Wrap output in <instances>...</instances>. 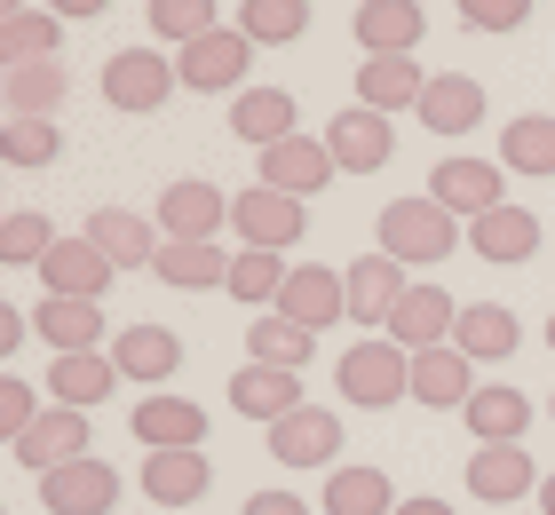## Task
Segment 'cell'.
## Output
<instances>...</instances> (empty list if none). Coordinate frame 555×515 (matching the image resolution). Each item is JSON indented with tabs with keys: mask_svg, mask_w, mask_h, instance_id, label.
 Instances as JSON below:
<instances>
[{
	"mask_svg": "<svg viewBox=\"0 0 555 515\" xmlns=\"http://www.w3.org/2000/svg\"><path fill=\"white\" fill-rule=\"evenodd\" d=\"M532 515H540V507H532Z\"/></svg>",
	"mask_w": 555,
	"mask_h": 515,
	"instance_id": "53",
	"label": "cell"
},
{
	"mask_svg": "<svg viewBox=\"0 0 555 515\" xmlns=\"http://www.w3.org/2000/svg\"><path fill=\"white\" fill-rule=\"evenodd\" d=\"M325 143H334V167L341 175H382L397 159V127H389V112H373V103L334 112V119H325Z\"/></svg>",
	"mask_w": 555,
	"mask_h": 515,
	"instance_id": "10",
	"label": "cell"
},
{
	"mask_svg": "<svg viewBox=\"0 0 555 515\" xmlns=\"http://www.w3.org/2000/svg\"><path fill=\"white\" fill-rule=\"evenodd\" d=\"M500 167L547 183L555 175V112H516L508 127H500Z\"/></svg>",
	"mask_w": 555,
	"mask_h": 515,
	"instance_id": "36",
	"label": "cell"
},
{
	"mask_svg": "<svg viewBox=\"0 0 555 515\" xmlns=\"http://www.w3.org/2000/svg\"><path fill=\"white\" fill-rule=\"evenodd\" d=\"M468 397H476V365L452 342L413 357V404H428V412H468Z\"/></svg>",
	"mask_w": 555,
	"mask_h": 515,
	"instance_id": "29",
	"label": "cell"
},
{
	"mask_svg": "<svg viewBox=\"0 0 555 515\" xmlns=\"http://www.w3.org/2000/svg\"><path fill=\"white\" fill-rule=\"evenodd\" d=\"M310 357H318V333L294 325L286 309H262V318L246 325V365H286V373H301Z\"/></svg>",
	"mask_w": 555,
	"mask_h": 515,
	"instance_id": "34",
	"label": "cell"
},
{
	"mask_svg": "<svg viewBox=\"0 0 555 515\" xmlns=\"http://www.w3.org/2000/svg\"><path fill=\"white\" fill-rule=\"evenodd\" d=\"M88 239L112 254V270H151L159 246H167V230H159V215H135V206H95Z\"/></svg>",
	"mask_w": 555,
	"mask_h": 515,
	"instance_id": "18",
	"label": "cell"
},
{
	"mask_svg": "<svg viewBox=\"0 0 555 515\" xmlns=\"http://www.w3.org/2000/svg\"><path fill=\"white\" fill-rule=\"evenodd\" d=\"M112 365H119V381H135V389H167V381L183 373V333L128 325V333H112Z\"/></svg>",
	"mask_w": 555,
	"mask_h": 515,
	"instance_id": "17",
	"label": "cell"
},
{
	"mask_svg": "<svg viewBox=\"0 0 555 515\" xmlns=\"http://www.w3.org/2000/svg\"><path fill=\"white\" fill-rule=\"evenodd\" d=\"M349 33H358V56H413L428 16H421V0H358Z\"/></svg>",
	"mask_w": 555,
	"mask_h": 515,
	"instance_id": "21",
	"label": "cell"
},
{
	"mask_svg": "<svg viewBox=\"0 0 555 515\" xmlns=\"http://www.w3.org/2000/svg\"><path fill=\"white\" fill-rule=\"evenodd\" d=\"M231 230H238V246H270V254H286L301 246V230H310V198H286V191H238L231 198Z\"/></svg>",
	"mask_w": 555,
	"mask_h": 515,
	"instance_id": "6",
	"label": "cell"
},
{
	"mask_svg": "<svg viewBox=\"0 0 555 515\" xmlns=\"http://www.w3.org/2000/svg\"><path fill=\"white\" fill-rule=\"evenodd\" d=\"M341 278H349V318H358L365 333H389V318H397V301L413 294V270L397 262V254H358V262H341Z\"/></svg>",
	"mask_w": 555,
	"mask_h": 515,
	"instance_id": "7",
	"label": "cell"
},
{
	"mask_svg": "<svg viewBox=\"0 0 555 515\" xmlns=\"http://www.w3.org/2000/svg\"><path fill=\"white\" fill-rule=\"evenodd\" d=\"M151 278L175 286V294H222L231 286V254H222V239H167Z\"/></svg>",
	"mask_w": 555,
	"mask_h": 515,
	"instance_id": "22",
	"label": "cell"
},
{
	"mask_svg": "<svg viewBox=\"0 0 555 515\" xmlns=\"http://www.w3.org/2000/svg\"><path fill=\"white\" fill-rule=\"evenodd\" d=\"M9 452H16L33 476L64 468V460H88V412H80V404H48V412H40V421L16 436Z\"/></svg>",
	"mask_w": 555,
	"mask_h": 515,
	"instance_id": "19",
	"label": "cell"
},
{
	"mask_svg": "<svg viewBox=\"0 0 555 515\" xmlns=\"http://www.w3.org/2000/svg\"><path fill=\"white\" fill-rule=\"evenodd\" d=\"M524 325L508 301H461V325H452V349L468 357V365H500V357H516Z\"/></svg>",
	"mask_w": 555,
	"mask_h": 515,
	"instance_id": "25",
	"label": "cell"
},
{
	"mask_svg": "<svg viewBox=\"0 0 555 515\" xmlns=\"http://www.w3.org/2000/svg\"><path fill=\"white\" fill-rule=\"evenodd\" d=\"M547 349H555V318H547Z\"/></svg>",
	"mask_w": 555,
	"mask_h": 515,
	"instance_id": "51",
	"label": "cell"
},
{
	"mask_svg": "<svg viewBox=\"0 0 555 515\" xmlns=\"http://www.w3.org/2000/svg\"><path fill=\"white\" fill-rule=\"evenodd\" d=\"M286 254H270V246H238L231 254V286L222 294H238L246 309H278V294H286Z\"/></svg>",
	"mask_w": 555,
	"mask_h": 515,
	"instance_id": "39",
	"label": "cell"
},
{
	"mask_svg": "<svg viewBox=\"0 0 555 515\" xmlns=\"http://www.w3.org/2000/svg\"><path fill=\"white\" fill-rule=\"evenodd\" d=\"M143 24H151L159 40L191 48V40H207V33H215V0H143Z\"/></svg>",
	"mask_w": 555,
	"mask_h": 515,
	"instance_id": "42",
	"label": "cell"
},
{
	"mask_svg": "<svg viewBox=\"0 0 555 515\" xmlns=\"http://www.w3.org/2000/svg\"><path fill=\"white\" fill-rule=\"evenodd\" d=\"M159 230L167 239H222V230H231V198H222L207 175H183V183L159 191Z\"/></svg>",
	"mask_w": 555,
	"mask_h": 515,
	"instance_id": "20",
	"label": "cell"
},
{
	"mask_svg": "<svg viewBox=\"0 0 555 515\" xmlns=\"http://www.w3.org/2000/svg\"><path fill=\"white\" fill-rule=\"evenodd\" d=\"M532 412H540V404L524 397V389H500V381H492V389L468 397L461 421H468L476 445H524V436H532Z\"/></svg>",
	"mask_w": 555,
	"mask_h": 515,
	"instance_id": "32",
	"label": "cell"
},
{
	"mask_svg": "<svg viewBox=\"0 0 555 515\" xmlns=\"http://www.w3.org/2000/svg\"><path fill=\"white\" fill-rule=\"evenodd\" d=\"M468 254L476 262H492V270H516V262H532L540 254V215L532 206H492V215H476L468 222Z\"/></svg>",
	"mask_w": 555,
	"mask_h": 515,
	"instance_id": "16",
	"label": "cell"
},
{
	"mask_svg": "<svg viewBox=\"0 0 555 515\" xmlns=\"http://www.w3.org/2000/svg\"><path fill=\"white\" fill-rule=\"evenodd\" d=\"M128 428L143 452H207V412L191 397H135Z\"/></svg>",
	"mask_w": 555,
	"mask_h": 515,
	"instance_id": "12",
	"label": "cell"
},
{
	"mask_svg": "<svg viewBox=\"0 0 555 515\" xmlns=\"http://www.w3.org/2000/svg\"><path fill=\"white\" fill-rule=\"evenodd\" d=\"M40 412H48V397L33 389V381H16V373L0 381V436H9V445H16V436L40 421Z\"/></svg>",
	"mask_w": 555,
	"mask_h": 515,
	"instance_id": "45",
	"label": "cell"
},
{
	"mask_svg": "<svg viewBox=\"0 0 555 515\" xmlns=\"http://www.w3.org/2000/svg\"><path fill=\"white\" fill-rule=\"evenodd\" d=\"M286 136H301V103L286 88H246V95H231V143L270 151V143H286Z\"/></svg>",
	"mask_w": 555,
	"mask_h": 515,
	"instance_id": "24",
	"label": "cell"
},
{
	"mask_svg": "<svg viewBox=\"0 0 555 515\" xmlns=\"http://www.w3.org/2000/svg\"><path fill=\"white\" fill-rule=\"evenodd\" d=\"M547 412H555V397H547Z\"/></svg>",
	"mask_w": 555,
	"mask_h": 515,
	"instance_id": "52",
	"label": "cell"
},
{
	"mask_svg": "<svg viewBox=\"0 0 555 515\" xmlns=\"http://www.w3.org/2000/svg\"><path fill=\"white\" fill-rule=\"evenodd\" d=\"M428 80L437 72H421L413 56H365L358 64V103H373V112H421V95H428Z\"/></svg>",
	"mask_w": 555,
	"mask_h": 515,
	"instance_id": "28",
	"label": "cell"
},
{
	"mask_svg": "<svg viewBox=\"0 0 555 515\" xmlns=\"http://www.w3.org/2000/svg\"><path fill=\"white\" fill-rule=\"evenodd\" d=\"M428 198L452 206L461 222H476V215H492V206H508V167L452 151V159H437V175H428Z\"/></svg>",
	"mask_w": 555,
	"mask_h": 515,
	"instance_id": "8",
	"label": "cell"
},
{
	"mask_svg": "<svg viewBox=\"0 0 555 515\" xmlns=\"http://www.w3.org/2000/svg\"><path fill=\"white\" fill-rule=\"evenodd\" d=\"M231 404H238V421H286V412H301V373L286 365H238L231 373Z\"/></svg>",
	"mask_w": 555,
	"mask_h": 515,
	"instance_id": "31",
	"label": "cell"
},
{
	"mask_svg": "<svg viewBox=\"0 0 555 515\" xmlns=\"http://www.w3.org/2000/svg\"><path fill=\"white\" fill-rule=\"evenodd\" d=\"M0 95H9V119H56L64 112V56H48V64H9V80H0Z\"/></svg>",
	"mask_w": 555,
	"mask_h": 515,
	"instance_id": "33",
	"label": "cell"
},
{
	"mask_svg": "<svg viewBox=\"0 0 555 515\" xmlns=\"http://www.w3.org/2000/svg\"><path fill=\"white\" fill-rule=\"evenodd\" d=\"M183 88V72H175V56H159V48H112L104 56V103L112 112H159V103Z\"/></svg>",
	"mask_w": 555,
	"mask_h": 515,
	"instance_id": "4",
	"label": "cell"
},
{
	"mask_svg": "<svg viewBox=\"0 0 555 515\" xmlns=\"http://www.w3.org/2000/svg\"><path fill=\"white\" fill-rule=\"evenodd\" d=\"M238 33L255 48H294L310 33V0H238Z\"/></svg>",
	"mask_w": 555,
	"mask_h": 515,
	"instance_id": "40",
	"label": "cell"
},
{
	"mask_svg": "<svg viewBox=\"0 0 555 515\" xmlns=\"http://www.w3.org/2000/svg\"><path fill=\"white\" fill-rule=\"evenodd\" d=\"M262 445H270L278 468H341V412L301 404V412H286V421L262 428Z\"/></svg>",
	"mask_w": 555,
	"mask_h": 515,
	"instance_id": "5",
	"label": "cell"
},
{
	"mask_svg": "<svg viewBox=\"0 0 555 515\" xmlns=\"http://www.w3.org/2000/svg\"><path fill=\"white\" fill-rule=\"evenodd\" d=\"M334 389L358 404V412H389V404H405V397H413V349H397L389 333H365L358 349H341Z\"/></svg>",
	"mask_w": 555,
	"mask_h": 515,
	"instance_id": "2",
	"label": "cell"
},
{
	"mask_svg": "<svg viewBox=\"0 0 555 515\" xmlns=\"http://www.w3.org/2000/svg\"><path fill=\"white\" fill-rule=\"evenodd\" d=\"M334 175L341 167H334V143H325V136H286V143L262 151V183L286 191V198H318Z\"/></svg>",
	"mask_w": 555,
	"mask_h": 515,
	"instance_id": "14",
	"label": "cell"
},
{
	"mask_svg": "<svg viewBox=\"0 0 555 515\" xmlns=\"http://www.w3.org/2000/svg\"><path fill=\"white\" fill-rule=\"evenodd\" d=\"M452 246H468V230L437 198H389L382 206V254H397L405 270H437Z\"/></svg>",
	"mask_w": 555,
	"mask_h": 515,
	"instance_id": "1",
	"label": "cell"
},
{
	"mask_svg": "<svg viewBox=\"0 0 555 515\" xmlns=\"http://www.w3.org/2000/svg\"><path fill=\"white\" fill-rule=\"evenodd\" d=\"M468 33H524L532 24V0H452Z\"/></svg>",
	"mask_w": 555,
	"mask_h": 515,
	"instance_id": "44",
	"label": "cell"
},
{
	"mask_svg": "<svg viewBox=\"0 0 555 515\" xmlns=\"http://www.w3.org/2000/svg\"><path fill=\"white\" fill-rule=\"evenodd\" d=\"M175 72H183L191 95H246V80H255V40H246L238 24H215L207 40L175 48Z\"/></svg>",
	"mask_w": 555,
	"mask_h": 515,
	"instance_id": "3",
	"label": "cell"
},
{
	"mask_svg": "<svg viewBox=\"0 0 555 515\" xmlns=\"http://www.w3.org/2000/svg\"><path fill=\"white\" fill-rule=\"evenodd\" d=\"M238 515H310V500H301V492H255Z\"/></svg>",
	"mask_w": 555,
	"mask_h": 515,
	"instance_id": "46",
	"label": "cell"
},
{
	"mask_svg": "<svg viewBox=\"0 0 555 515\" xmlns=\"http://www.w3.org/2000/svg\"><path fill=\"white\" fill-rule=\"evenodd\" d=\"M48 246H56V230H48L40 206H9V215H0V262L9 270H40Z\"/></svg>",
	"mask_w": 555,
	"mask_h": 515,
	"instance_id": "41",
	"label": "cell"
},
{
	"mask_svg": "<svg viewBox=\"0 0 555 515\" xmlns=\"http://www.w3.org/2000/svg\"><path fill=\"white\" fill-rule=\"evenodd\" d=\"M540 515H555V468L540 476Z\"/></svg>",
	"mask_w": 555,
	"mask_h": 515,
	"instance_id": "50",
	"label": "cell"
},
{
	"mask_svg": "<svg viewBox=\"0 0 555 515\" xmlns=\"http://www.w3.org/2000/svg\"><path fill=\"white\" fill-rule=\"evenodd\" d=\"M64 24H88V16H112V0H48Z\"/></svg>",
	"mask_w": 555,
	"mask_h": 515,
	"instance_id": "48",
	"label": "cell"
},
{
	"mask_svg": "<svg viewBox=\"0 0 555 515\" xmlns=\"http://www.w3.org/2000/svg\"><path fill=\"white\" fill-rule=\"evenodd\" d=\"M112 381H119V365H112V349H80V357H56V373H48V404H104L112 397Z\"/></svg>",
	"mask_w": 555,
	"mask_h": 515,
	"instance_id": "37",
	"label": "cell"
},
{
	"mask_svg": "<svg viewBox=\"0 0 555 515\" xmlns=\"http://www.w3.org/2000/svg\"><path fill=\"white\" fill-rule=\"evenodd\" d=\"M33 333L56 357H80V349H95L104 342V301H72V294H40V309H33Z\"/></svg>",
	"mask_w": 555,
	"mask_h": 515,
	"instance_id": "27",
	"label": "cell"
},
{
	"mask_svg": "<svg viewBox=\"0 0 555 515\" xmlns=\"http://www.w3.org/2000/svg\"><path fill=\"white\" fill-rule=\"evenodd\" d=\"M278 309H286L294 325L325 333V325H341V318H349V278H341V270H325V262H301V270L286 278V294H278Z\"/></svg>",
	"mask_w": 555,
	"mask_h": 515,
	"instance_id": "23",
	"label": "cell"
},
{
	"mask_svg": "<svg viewBox=\"0 0 555 515\" xmlns=\"http://www.w3.org/2000/svg\"><path fill=\"white\" fill-rule=\"evenodd\" d=\"M56 151H64L56 119H9V136H0V159H9V167H48Z\"/></svg>",
	"mask_w": 555,
	"mask_h": 515,
	"instance_id": "43",
	"label": "cell"
},
{
	"mask_svg": "<svg viewBox=\"0 0 555 515\" xmlns=\"http://www.w3.org/2000/svg\"><path fill=\"white\" fill-rule=\"evenodd\" d=\"M48 56H64V16L56 9L0 16V64H48Z\"/></svg>",
	"mask_w": 555,
	"mask_h": 515,
	"instance_id": "38",
	"label": "cell"
},
{
	"mask_svg": "<svg viewBox=\"0 0 555 515\" xmlns=\"http://www.w3.org/2000/svg\"><path fill=\"white\" fill-rule=\"evenodd\" d=\"M468 492L485 500V507H524V500H540L532 452H524V445H476V460H468Z\"/></svg>",
	"mask_w": 555,
	"mask_h": 515,
	"instance_id": "13",
	"label": "cell"
},
{
	"mask_svg": "<svg viewBox=\"0 0 555 515\" xmlns=\"http://www.w3.org/2000/svg\"><path fill=\"white\" fill-rule=\"evenodd\" d=\"M325 515H397V492H389V476L373 468V460H341L334 476H325Z\"/></svg>",
	"mask_w": 555,
	"mask_h": 515,
	"instance_id": "35",
	"label": "cell"
},
{
	"mask_svg": "<svg viewBox=\"0 0 555 515\" xmlns=\"http://www.w3.org/2000/svg\"><path fill=\"white\" fill-rule=\"evenodd\" d=\"M215 492V460L207 452H151L143 460V500L151 507H198Z\"/></svg>",
	"mask_w": 555,
	"mask_h": 515,
	"instance_id": "26",
	"label": "cell"
},
{
	"mask_svg": "<svg viewBox=\"0 0 555 515\" xmlns=\"http://www.w3.org/2000/svg\"><path fill=\"white\" fill-rule=\"evenodd\" d=\"M112 278H119L112 254L95 246L88 230H80V239H56V246H48V262H40V286L48 294H72V301H104Z\"/></svg>",
	"mask_w": 555,
	"mask_h": 515,
	"instance_id": "11",
	"label": "cell"
},
{
	"mask_svg": "<svg viewBox=\"0 0 555 515\" xmlns=\"http://www.w3.org/2000/svg\"><path fill=\"white\" fill-rule=\"evenodd\" d=\"M40 507L48 515H119V468L112 460H64L40 476Z\"/></svg>",
	"mask_w": 555,
	"mask_h": 515,
	"instance_id": "9",
	"label": "cell"
},
{
	"mask_svg": "<svg viewBox=\"0 0 555 515\" xmlns=\"http://www.w3.org/2000/svg\"><path fill=\"white\" fill-rule=\"evenodd\" d=\"M428 136H468L476 119H485V80H468V72H437V80H428V95H421V112H413Z\"/></svg>",
	"mask_w": 555,
	"mask_h": 515,
	"instance_id": "30",
	"label": "cell"
},
{
	"mask_svg": "<svg viewBox=\"0 0 555 515\" xmlns=\"http://www.w3.org/2000/svg\"><path fill=\"white\" fill-rule=\"evenodd\" d=\"M397 515H452V500H437V492H421V500H397Z\"/></svg>",
	"mask_w": 555,
	"mask_h": 515,
	"instance_id": "49",
	"label": "cell"
},
{
	"mask_svg": "<svg viewBox=\"0 0 555 515\" xmlns=\"http://www.w3.org/2000/svg\"><path fill=\"white\" fill-rule=\"evenodd\" d=\"M452 325H461V301H452L437 278H413V294L397 301V318H389V342L421 357V349H444Z\"/></svg>",
	"mask_w": 555,
	"mask_h": 515,
	"instance_id": "15",
	"label": "cell"
},
{
	"mask_svg": "<svg viewBox=\"0 0 555 515\" xmlns=\"http://www.w3.org/2000/svg\"><path fill=\"white\" fill-rule=\"evenodd\" d=\"M24 333H33V318H24V309H0V357H16Z\"/></svg>",
	"mask_w": 555,
	"mask_h": 515,
	"instance_id": "47",
	"label": "cell"
}]
</instances>
